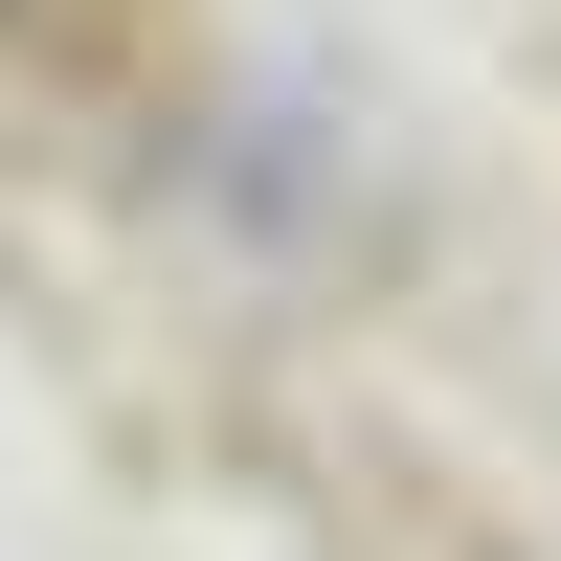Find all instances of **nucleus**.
Segmentation results:
<instances>
[]
</instances>
